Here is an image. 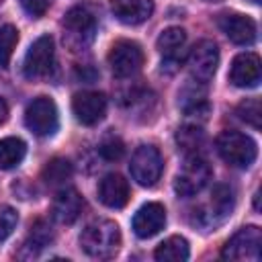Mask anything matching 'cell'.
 <instances>
[{
    "mask_svg": "<svg viewBox=\"0 0 262 262\" xmlns=\"http://www.w3.org/2000/svg\"><path fill=\"white\" fill-rule=\"evenodd\" d=\"M207 2H221V0H207Z\"/></svg>",
    "mask_w": 262,
    "mask_h": 262,
    "instance_id": "cell-32",
    "label": "cell"
},
{
    "mask_svg": "<svg viewBox=\"0 0 262 262\" xmlns=\"http://www.w3.org/2000/svg\"><path fill=\"white\" fill-rule=\"evenodd\" d=\"M176 143H178V147H180L184 154L192 156V154L199 151V147H203V143H205V131H203L196 123L184 125V127H180L178 133H176Z\"/></svg>",
    "mask_w": 262,
    "mask_h": 262,
    "instance_id": "cell-24",
    "label": "cell"
},
{
    "mask_svg": "<svg viewBox=\"0 0 262 262\" xmlns=\"http://www.w3.org/2000/svg\"><path fill=\"white\" fill-rule=\"evenodd\" d=\"M111 8L117 20H121L123 25L135 27L145 23L151 16L154 2L151 0H111Z\"/></svg>",
    "mask_w": 262,
    "mask_h": 262,
    "instance_id": "cell-18",
    "label": "cell"
},
{
    "mask_svg": "<svg viewBox=\"0 0 262 262\" xmlns=\"http://www.w3.org/2000/svg\"><path fill=\"white\" fill-rule=\"evenodd\" d=\"M209 180H211V166L207 164L205 158H201L199 154H192L186 158V162L178 170L174 178V190L178 196L190 199L199 194L209 184Z\"/></svg>",
    "mask_w": 262,
    "mask_h": 262,
    "instance_id": "cell-6",
    "label": "cell"
},
{
    "mask_svg": "<svg viewBox=\"0 0 262 262\" xmlns=\"http://www.w3.org/2000/svg\"><path fill=\"white\" fill-rule=\"evenodd\" d=\"M70 178H72V164L63 158H53L43 168V180L51 188H63Z\"/></svg>",
    "mask_w": 262,
    "mask_h": 262,
    "instance_id": "cell-23",
    "label": "cell"
},
{
    "mask_svg": "<svg viewBox=\"0 0 262 262\" xmlns=\"http://www.w3.org/2000/svg\"><path fill=\"white\" fill-rule=\"evenodd\" d=\"M215 145H217V151L223 158V162H227L233 168H242V170L250 168L258 156L256 141L250 135L233 131V129L221 131Z\"/></svg>",
    "mask_w": 262,
    "mask_h": 262,
    "instance_id": "cell-3",
    "label": "cell"
},
{
    "mask_svg": "<svg viewBox=\"0 0 262 262\" xmlns=\"http://www.w3.org/2000/svg\"><path fill=\"white\" fill-rule=\"evenodd\" d=\"M18 43V31L14 25H4L0 27V68H8L14 47Z\"/></svg>",
    "mask_w": 262,
    "mask_h": 262,
    "instance_id": "cell-25",
    "label": "cell"
},
{
    "mask_svg": "<svg viewBox=\"0 0 262 262\" xmlns=\"http://www.w3.org/2000/svg\"><path fill=\"white\" fill-rule=\"evenodd\" d=\"M25 125L37 137H51L59 127L57 106L49 96H37L27 104Z\"/></svg>",
    "mask_w": 262,
    "mask_h": 262,
    "instance_id": "cell-8",
    "label": "cell"
},
{
    "mask_svg": "<svg viewBox=\"0 0 262 262\" xmlns=\"http://www.w3.org/2000/svg\"><path fill=\"white\" fill-rule=\"evenodd\" d=\"M186 43V31L180 29V27H168L160 33L156 45H158V51L164 55V59L168 63H178L180 61V53H182V47Z\"/></svg>",
    "mask_w": 262,
    "mask_h": 262,
    "instance_id": "cell-19",
    "label": "cell"
},
{
    "mask_svg": "<svg viewBox=\"0 0 262 262\" xmlns=\"http://www.w3.org/2000/svg\"><path fill=\"white\" fill-rule=\"evenodd\" d=\"M72 111L76 115V119L82 125H96L104 119L106 113V98L102 92H94V90H84L74 94L72 98Z\"/></svg>",
    "mask_w": 262,
    "mask_h": 262,
    "instance_id": "cell-12",
    "label": "cell"
},
{
    "mask_svg": "<svg viewBox=\"0 0 262 262\" xmlns=\"http://www.w3.org/2000/svg\"><path fill=\"white\" fill-rule=\"evenodd\" d=\"M164 170V160L162 154L158 151V147L154 145H139L133 156H131V164H129V172L133 176V180L139 186H154Z\"/></svg>",
    "mask_w": 262,
    "mask_h": 262,
    "instance_id": "cell-9",
    "label": "cell"
},
{
    "mask_svg": "<svg viewBox=\"0 0 262 262\" xmlns=\"http://www.w3.org/2000/svg\"><path fill=\"white\" fill-rule=\"evenodd\" d=\"M98 151H100V156H102L104 160L117 162V160H121L123 154H125V143H123L117 135H106V137L100 141Z\"/></svg>",
    "mask_w": 262,
    "mask_h": 262,
    "instance_id": "cell-27",
    "label": "cell"
},
{
    "mask_svg": "<svg viewBox=\"0 0 262 262\" xmlns=\"http://www.w3.org/2000/svg\"><path fill=\"white\" fill-rule=\"evenodd\" d=\"M80 246L92 258H113L121 248L119 225L108 219L88 223L80 233Z\"/></svg>",
    "mask_w": 262,
    "mask_h": 262,
    "instance_id": "cell-1",
    "label": "cell"
},
{
    "mask_svg": "<svg viewBox=\"0 0 262 262\" xmlns=\"http://www.w3.org/2000/svg\"><path fill=\"white\" fill-rule=\"evenodd\" d=\"M250 2H252V4H260V0H250Z\"/></svg>",
    "mask_w": 262,
    "mask_h": 262,
    "instance_id": "cell-31",
    "label": "cell"
},
{
    "mask_svg": "<svg viewBox=\"0 0 262 262\" xmlns=\"http://www.w3.org/2000/svg\"><path fill=\"white\" fill-rule=\"evenodd\" d=\"M188 72H190V78L192 80H199V82H209L219 66V49L217 45L211 41V39H203L199 41L192 51L188 53Z\"/></svg>",
    "mask_w": 262,
    "mask_h": 262,
    "instance_id": "cell-11",
    "label": "cell"
},
{
    "mask_svg": "<svg viewBox=\"0 0 262 262\" xmlns=\"http://www.w3.org/2000/svg\"><path fill=\"white\" fill-rule=\"evenodd\" d=\"M20 6H23V10H25L29 16L39 18V16L45 14V10H47V6H49V0H20Z\"/></svg>",
    "mask_w": 262,
    "mask_h": 262,
    "instance_id": "cell-29",
    "label": "cell"
},
{
    "mask_svg": "<svg viewBox=\"0 0 262 262\" xmlns=\"http://www.w3.org/2000/svg\"><path fill=\"white\" fill-rule=\"evenodd\" d=\"M18 215L10 205H0V239H6L16 227Z\"/></svg>",
    "mask_w": 262,
    "mask_h": 262,
    "instance_id": "cell-28",
    "label": "cell"
},
{
    "mask_svg": "<svg viewBox=\"0 0 262 262\" xmlns=\"http://www.w3.org/2000/svg\"><path fill=\"white\" fill-rule=\"evenodd\" d=\"M27 154V145L20 137H4L0 139V170L16 168Z\"/></svg>",
    "mask_w": 262,
    "mask_h": 262,
    "instance_id": "cell-22",
    "label": "cell"
},
{
    "mask_svg": "<svg viewBox=\"0 0 262 262\" xmlns=\"http://www.w3.org/2000/svg\"><path fill=\"white\" fill-rule=\"evenodd\" d=\"M154 256L158 262H184L190 256L188 242L182 235H170L156 248Z\"/></svg>",
    "mask_w": 262,
    "mask_h": 262,
    "instance_id": "cell-21",
    "label": "cell"
},
{
    "mask_svg": "<svg viewBox=\"0 0 262 262\" xmlns=\"http://www.w3.org/2000/svg\"><path fill=\"white\" fill-rule=\"evenodd\" d=\"M108 66L117 78H129L135 76L143 66V49L139 43L121 39L117 41L108 51Z\"/></svg>",
    "mask_w": 262,
    "mask_h": 262,
    "instance_id": "cell-10",
    "label": "cell"
},
{
    "mask_svg": "<svg viewBox=\"0 0 262 262\" xmlns=\"http://www.w3.org/2000/svg\"><path fill=\"white\" fill-rule=\"evenodd\" d=\"M61 31H63V45L72 53L86 51L96 37V18L88 8L74 6L72 10L66 12L61 20Z\"/></svg>",
    "mask_w": 262,
    "mask_h": 262,
    "instance_id": "cell-2",
    "label": "cell"
},
{
    "mask_svg": "<svg viewBox=\"0 0 262 262\" xmlns=\"http://www.w3.org/2000/svg\"><path fill=\"white\" fill-rule=\"evenodd\" d=\"M51 242H53L51 225L45 223L43 219H39V221H35V223L31 225L29 237H27L25 244L20 246L18 256H20V258H35V256H39V252H41L43 248H47Z\"/></svg>",
    "mask_w": 262,
    "mask_h": 262,
    "instance_id": "cell-20",
    "label": "cell"
},
{
    "mask_svg": "<svg viewBox=\"0 0 262 262\" xmlns=\"http://www.w3.org/2000/svg\"><path fill=\"white\" fill-rule=\"evenodd\" d=\"M235 207V196L231 186L227 184H217L207 201V205H203L196 211L194 223L201 225L203 229H215L217 225H221L225 219H229V215L233 213Z\"/></svg>",
    "mask_w": 262,
    "mask_h": 262,
    "instance_id": "cell-5",
    "label": "cell"
},
{
    "mask_svg": "<svg viewBox=\"0 0 262 262\" xmlns=\"http://www.w3.org/2000/svg\"><path fill=\"white\" fill-rule=\"evenodd\" d=\"M129 196V184L121 174H106L98 182V201L108 209H123Z\"/></svg>",
    "mask_w": 262,
    "mask_h": 262,
    "instance_id": "cell-16",
    "label": "cell"
},
{
    "mask_svg": "<svg viewBox=\"0 0 262 262\" xmlns=\"http://www.w3.org/2000/svg\"><path fill=\"white\" fill-rule=\"evenodd\" d=\"M229 82L237 88H256L260 82V57L252 51L235 55L229 68Z\"/></svg>",
    "mask_w": 262,
    "mask_h": 262,
    "instance_id": "cell-14",
    "label": "cell"
},
{
    "mask_svg": "<svg viewBox=\"0 0 262 262\" xmlns=\"http://www.w3.org/2000/svg\"><path fill=\"white\" fill-rule=\"evenodd\" d=\"M6 117H8V106H6V102L0 98V125L6 121Z\"/></svg>",
    "mask_w": 262,
    "mask_h": 262,
    "instance_id": "cell-30",
    "label": "cell"
},
{
    "mask_svg": "<svg viewBox=\"0 0 262 262\" xmlns=\"http://www.w3.org/2000/svg\"><path fill=\"white\" fill-rule=\"evenodd\" d=\"M219 29L235 45H252L256 41V23L239 12H223L217 18Z\"/></svg>",
    "mask_w": 262,
    "mask_h": 262,
    "instance_id": "cell-13",
    "label": "cell"
},
{
    "mask_svg": "<svg viewBox=\"0 0 262 262\" xmlns=\"http://www.w3.org/2000/svg\"><path fill=\"white\" fill-rule=\"evenodd\" d=\"M53 59H55V47L53 39L49 35H41L33 41V45L27 49L25 59H23V74L27 80H43L51 74L53 70Z\"/></svg>",
    "mask_w": 262,
    "mask_h": 262,
    "instance_id": "cell-7",
    "label": "cell"
},
{
    "mask_svg": "<svg viewBox=\"0 0 262 262\" xmlns=\"http://www.w3.org/2000/svg\"><path fill=\"white\" fill-rule=\"evenodd\" d=\"M237 117L252 125L254 129H260V117H262V106H260V100L258 98H246L237 104Z\"/></svg>",
    "mask_w": 262,
    "mask_h": 262,
    "instance_id": "cell-26",
    "label": "cell"
},
{
    "mask_svg": "<svg viewBox=\"0 0 262 262\" xmlns=\"http://www.w3.org/2000/svg\"><path fill=\"white\" fill-rule=\"evenodd\" d=\"M82 209H84V199L76 188H59L51 205V215L55 221L70 225L80 217Z\"/></svg>",
    "mask_w": 262,
    "mask_h": 262,
    "instance_id": "cell-17",
    "label": "cell"
},
{
    "mask_svg": "<svg viewBox=\"0 0 262 262\" xmlns=\"http://www.w3.org/2000/svg\"><path fill=\"white\" fill-rule=\"evenodd\" d=\"M0 2H2V0H0Z\"/></svg>",
    "mask_w": 262,
    "mask_h": 262,
    "instance_id": "cell-33",
    "label": "cell"
},
{
    "mask_svg": "<svg viewBox=\"0 0 262 262\" xmlns=\"http://www.w3.org/2000/svg\"><path fill=\"white\" fill-rule=\"evenodd\" d=\"M166 225V209L160 203H145L133 215V231L137 237L147 239L160 233Z\"/></svg>",
    "mask_w": 262,
    "mask_h": 262,
    "instance_id": "cell-15",
    "label": "cell"
},
{
    "mask_svg": "<svg viewBox=\"0 0 262 262\" xmlns=\"http://www.w3.org/2000/svg\"><path fill=\"white\" fill-rule=\"evenodd\" d=\"M262 231L256 225H246L237 229L221 248V258L231 262H256L260 260Z\"/></svg>",
    "mask_w": 262,
    "mask_h": 262,
    "instance_id": "cell-4",
    "label": "cell"
}]
</instances>
